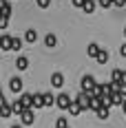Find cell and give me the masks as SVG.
<instances>
[{
	"mask_svg": "<svg viewBox=\"0 0 126 128\" xmlns=\"http://www.w3.org/2000/svg\"><path fill=\"white\" fill-rule=\"evenodd\" d=\"M95 86H97V82H95L93 75H84L82 80H80V90H84V93H88V95H93Z\"/></svg>",
	"mask_w": 126,
	"mask_h": 128,
	"instance_id": "obj_1",
	"label": "cell"
},
{
	"mask_svg": "<svg viewBox=\"0 0 126 128\" xmlns=\"http://www.w3.org/2000/svg\"><path fill=\"white\" fill-rule=\"evenodd\" d=\"M73 102H75L82 110H88V106H91V95H88V93H84V90H80V93H77V97L73 100Z\"/></svg>",
	"mask_w": 126,
	"mask_h": 128,
	"instance_id": "obj_2",
	"label": "cell"
},
{
	"mask_svg": "<svg viewBox=\"0 0 126 128\" xmlns=\"http://www.w3.org/2000/svg\"><path fill=\"white\" fill-rule=\"evenodd\" d=\"M71 102H73V100H71V97H69L66 93H60V95L55 97V106H58L60 110H66V108L71 106Z\"/></svg>",
	"mask_w": 126,
	"mask_h": 128,
	"instance_id": "obj_3",
	"label": "cell"
},
{
	"mask_svg": "<svg viewBox=\"0 0 126 128\" xmlns=\"http://www.w3.org/2000/svg\"><path fill=\"white\" fill-rule=\"evenodd\" d=\"M33 122H36V113H33L31 108H27L25 113L20 115V126H31Z\"/></svg>",
	"mask_w": 126,
	"mask_h": 128,
	"instance_id": "obj_4",
	"label": "cell"
},
{
	"mask_svg": "<svg viewBox=\"0 0 126 128\" xmlns=\"http://www.w3.org/2000/svg\"><path fill=\"white\" fill-rule=\"evenodd\" d=\"M22 86H25V84H22V80L18 75L9 80V90H11V93H22Z\"/></svg>",
	"mask_w": 126,
	"mask_h": 128,
	"instance_id": "obj_5",
	"label": "cell"
},
{
	"mask_svg": "<svg viewBox=\"0 0 126 128\" xmlns=\"http://www.w3.org/2000/svg\"><path fill=\"white\" fill-rule=\"evenodd\" d=\"M51 86H53V88H62L64 86V75L60 71H55V73L51 75Z\"/></svg>",
	"mask_w": 126,
	"mask_h": 128,
	"instance_id": "obj_6",
	"label": "cell"
},
{
	"mask_svg": "<svg viewBox=\"0 0 126 128\" xmlns=\"http://www.w3.org/2000/svg\"><path fill=\"white\" fill-rule=\"evenodd\" d=\"M36 108H44V100H42V93H33V102H31V110Z\"/></svg>",
	"mask_w": 126,
	"mask_h": 128,
	"instance_id": "obj_7",
	"label": "cell"
},
{
	"mask_svg": "<svg viewBox=\"0 0 126 128\" xmlns=\"http://www.w3.org/2000/svg\"><path fill=\"white\" fill-rule=\"evenodd\" d=\"M11 38L13 36H7V33L0 36V49H2V51H11Z\"/></svg>",
	"mask_w": 126,
	"mask_h": 128,
	"instance_id": "obj_8",
	"label": "cell"
},
{
	"mask_svg": "<svg viewBox=\"0 0 126 128\" xmlns=\"http://www.w3.org/2000/svg\"><path fill=\"white\" fill-rule=\"evenodd\" d=\"M102 51V46L97 44V42H91L86 46V53H88V58H97V53Z\"/></svg>",
	"mask_w": 126,
	"mask_h": 128,
	"instance_id": "obj_9",
	"label": "cell"
},
{
	"mask_svg": "<svg viewBox=\"0 0 126 128\" xmlns=\"http://www.w3.org/2000/svg\"><path fill=\"white\" fill-rule=\"evenodd\" d=\"M102 106H104V102H102V97H91V106H88V110H93V113H97Z\"/></svg>",
	"mask_w": 126,
	"mask_h": 128,
	"instance_id": "obj_10",
	"label": "cell"
},
{
	"mask_svg": "<svg viewBox=\"0 0 126 128\" xmlns=\"http://www.w3.org/2000/svg\"><path fill=\"white\" fill-rule=\"evenodd\" d=\"M25 110H27V108L22 106V102H20V100H16V102H11V113H13V115H22Z\"/></svg>",
	"mask_w": 126,
	"mask_h": 128,
	"instance_id": "obj_11",
	"label": "cell"
},
{
	"mask_svg": "<svg viewBox=\"0 0 126 128\" xmlns=\"http://www.w3.org/2000/svg\"><path fill=\"white\" fill-rule=\"evenodd\" d=\"M25 42H29V44H31V42H36V40H38V31H36V29H27L25 31Z\"/></svg>",
	"mask_w": 126,
	"mask_h": 128,
	"instance_id": "obj_12",
	"label": "cell"
},
{
	"mask_svg": "<svg viewBox=\"0 0 126 128\" xmlns=\"http://www.w3.org/2000/svg\"><path fill=\"white\" fill-rule=\"evenodd\" d=\"M16 68H18V71H27V68H29V58L20 55V58L16 60Z\"/></svg>",
	"mask_w": 126,
	"mask_h": 128,
	"instance_id": "obj_13",
	"label": "cell"
},
{
	"mask_svg": "<svg viewBox=\"0 0 126 128\" xmlns=\"http://www.w3.org/2000/svg\"><path fill=\"white\" fill-rule=\"evenodd\" d=\"M95 7H97V2H95V0H84L82 11H84V13H93V11H95Z\"/></svg>",
	"mask_w": 126,
	"mask_h": 128,
	"instance_id": "obj_14",
	"label": "cell"
},
{
	"mask_svg": "<svg viewBox=\"0 0 126 128\" xmlns=\"http://www.w3.org/2000/svg\"><path fill=\"white\" fill-rule=\"evenodd\" d=\"M20 102L25 108H31V102H33V93H22L20 95Z\"/></svg>",
	"mask_w": 126,
	"mask_h": 128,
	"instance_id": "obj_15",
	"label": "cell"
},
{
	"mask_svg": "<svg viewBox=\"0 0 126 128\" xmlns=\"http://www.w3.org/2000/svg\"><path fill=\"white\" fill-rule=\"evenodd\" d=\"M44 44H47L49 49H53V46L58 44V36H55V33H47V36H44Z\"/></svg>",
	"mask_w": 126,
	"mask_h": 128,
	"instance_id": "obj_16",
	"label": "cell"
},
{
	"mask_svg": "<svg viewBox=\"0 0 126 128\" xmlns=\"http://www.w3.org/2000/svg\"><path fill=\"white\" fill-rule=\"evenodd\" d=\"M42 100H44V108L47 106H55V95L53 93H42Z\"/></svg>",
	"mask_w": 126,
	"mask_h": 128,
	"instance_id": "obj_17",
	"label": "cell"
},
{
	"mask_svg": "<svg viewBox=\"0 0 126 128\" xmlns=\"http://www.w3.org/2000/svg\"><path fill=\"white\" fill-rule=\"evenodd\" d=\"M122 68H113V73H111V82L113 84H122Z\"/></svg>",
	"mask_w": 126,
	"mask_h": 128,
	"instance_id": "obj_18",
	"label": "cell"
},
{
	"mask_svg": "<svg viewBox=\"0 0 126 128\" xmlns=\"http://www.w3.org/2000/svg\"><path fill=\"white\" fill-rule=\"evenodd\" d=\"M122 102H124V93H113L111 95V104L113 106H122Z\"/></svg>",
	"mask_w": 126,
	"mask_h": 128,
	"instance_id": "obj_19",
	"label": "cell"
},
{
	"mask_svg": "<svg viewBox=\"0 0 126 128\" xmlns=\"http://www.w3.org/2000/svg\"><path fill=\"white\" fill-rule=\"evenodd\" d=\"M11 104H5V106H0V117L2 119H7V117H11Z\"/></svg>",
	"mask_w": 126,
	"mask_h": 128,
	"instance_id": "obj_20",
	"label": "cell"
},
{
	"mask_svg": "<svg viewBox=\"0 0 126 128\" xmlns=\"http://www.w3.org/2000/svg\"><path fill=\"white\" fill-rule=\"evenodd\" d=\"M22 38H11V51H20L22 49Z\"/></svg>",
	"mask_w": 126,
	"mask_h": 128,
	"instance_id": "obj_21",
	"label": "cell"
},
{
	"mask_svg": "<svg viewBox=\"0 0 126 128\" xmlns=\"http://www.w3.org/2000/svg\"><path fill=\"white\" fill-rule=\"evenodd\" d=\"M95 60H97V64H106V62H108V51H104V49H102V51L97 53V58H95Z\"/></svg>",
	"mask_w": 126,
	"mask_h": 128,
	"instance_id": "obj_22",
	"label": "cell"
},
{
	"mask_svg": "<svg viewBox=\"0 0 126 128\" xmlns=\"http://www.w3.org/2000/svg\"><path fill=\"white\" fill-rule=\"evenodd\" d=\"M66 110H69V113H71V115H80V113H82V108H80V106H77L75 102H71V106H69V108H66Z\"/></svg>",
	"mask_w": 126,
	"mask_h": 128,
	"instance_id": "obj_23",
	"label": "cell"
},
{
	"mask_svg": "<svg viewBox=\"0 0 126 128\" xmlns=\"http://www.w3.org/2000/svg\"><path fill=\"white\" fill-rule=\"evenodd\" d=\"M97 119H102V122L108 119V108H106V106H102L100 110H97Z\"/></svg>",
	"mask_w": 126,
	"mask_h": 128,
	"instance_id": "obj_24",
	"label": "cell"
},
{
	"mask_svg": "<svg viewBox=\"0 0 126 128\" xmlns=\"http://www.w3.org/2000/svg\"><path fill=\"white\" fill-rule=\"evenodd\" d=\"M55 128H69L66 117H58V119H55Z\"/></svg>",
	"mask_w": 126,
	"mask_h": 128,
	"instance_id": "obj_25",
	"label": "cell"
},
{
	"mask_svg": "<svg viewBox=\"0 0 126 128\" xmlns=\"http://www.w3.org/2000/svg\"><path fill=\"white\" fill-rule=\"evenodd\" d=\"M9 20H11V18H7V16L0 13V29H7V26H9Z\"/></svg>",
	"mask_w": 126,
	"mask_h": 128,
	"instance_id": "obj_26",
	"label": "cell"
},
{
	"mask_svg": "<svg viewBox=\"0 0 126 128\" xmlns=\"http://www.w3.org/2000/svg\"><path fill=\"white\" fill-rule=\"evenodd\" d=\"M97 4H100V7H104V9L113 7V2H111V0H97Z\"/></svg>",
	"mask_w": 126,
	"mask_h": 128,
	"instance_id": "obj_27",
	"label": "cell"
},
{
	"mask_svg": "<svg viewBox=\"0 0 126 128\" xmlns=\"http://www.w3.org/2000/svg\"><path fill=\"white\" fill-rule=\"evenodd\" d=\"M36 2H38V7H40V9H47V7L51 4V0H36Z\"/></svg>",
	"mask_w": 126,
	"mask_h": 128,
	"instance_id": "obj_28",
	"label": "cell"
},
{
	"mask_svg": "<svg viewBox=\"0 0 126 128\" xmlns=\"http://www.w3.org/2000/svg\"><path fill=\"white\" fill-rule=\"evenodd\" d=\"M73 2V7H77V9H82V4H84V0H71Z\"/></svg>",
	"mask_w": 126,
	"mask_h": 128,
	"instance_id": "obj_29",
	"label": "cell"
},
{
	"mask_svg": "<svg viewBox=\"0 0 126 128\" xmlns=\"http://www.w3.org/2000/svg\"><path fill=\"white\" fill-rule=\"evenodd\" d=\"M113 4H115V7H124L126 2H124V0H113Z\"/></svg>",
	"mask_w": 126,
	"mask_h": 128,
	"instance_id": "obj_30",
	"label": "cell"
},
{
	"mask_svg": "<svg viewBox=\"0 0 126 128\" xmlns=\"http://www.w3.org/2000/svg\"><path fill=\"white\" fill-rule=\"evenodd\" d=\"M119 53H122V55H124V58H126V42H124V44H122V46H119Z\"/></svg>",
	"mask_w": 126,
	"mask_h": 128,
	"instance_id": "obj_31",
	"label": "cell"
},
{
	"mask_svg": "<svg viewBox=\"0 0 126 128\" xmlns=\"http://www.w3.org/2000/svg\"><path fill=\"white\" fill-rule=\"evenodd\" d=\"M122 86H126V71L122 73Z\"/></svg>",
	"mask_w": 126,
	"mask_h": 128,
	"instance_id": "obj_32",
	"label": "cell"
},
{
	"mask_svg": "<svg viewBox=\"0 0 126 128\" xmlns=\"http://www.w3.org/2000/svg\"><path fill=\"white\" fill-rule=\"evenodd\" d=\"M122 110L126 113V97H124V102H122Z\"/></svg>",
	"mask_w": 126,
	"mask_h": 128,
	"instance_id": "obj_33",
	"label": "cell"
},
{
	"mask_svg": "<svg viewBox=\"0 0 126 128\" xmlns=\"http://www.w3.org/2000/svg\"><path fill=\"white\" fill-rule=\"evenodd\" d=\"M11 128H25V126H11Z\"/></svg>",
	"mask_w": 126,
	"mask_h": 128,
	"instance_id": "obj_34",
	"label": "cell"
},
{
	"mask_svg": "<svg viewBox=\"0 0 126 128\" xmlns=\"http://www.w3.org/2000/svg\"><path fill=\"white\" fill-rule=\"evenodd\" d=\"M124 97H126V86H124Z\"/></svg>",
	"mask_w": 126,
	"mask_h": 128,
	"instance_id": "obj_35",
	"label": "cell"
},
{
	"mask_svg": "<svg viewBox=\"0 0 126 128\" xmlns=\"http://www.w3.org/2000/svg\"><path fill=\"white\" fill-rule=\"evenodd\" d=\"M0 97H2V90H0Z\"/></svg>",
	"mask_w": 126,
	"mask_h": 128,
	"instance_id": "obj_36",
	"label": "cell"
},
{
	"mask_svg": "<svg viewBox=\"0 0 126 128\" xmlns=\"http://www.w3.org/2000/svg\"><path fill=\"white\" fill-rule=\"evenodd\" d=\"M124 36H126V29H124Z\"/></svg>",
	"mask_w": 126,
	"mask_h": 128,
	"instance_id": "obj_37",
	"label": "cell"
},
{
	"mask_svg": "<svg viewBox=\"0 0 126 128\" xmlns=\"http://www.w3.org/2000/svg\"><path fill=\"white\" fill-rule=\"evenodd\" d=\"M124 2H126V0H124Z\"/></svg>",
	"mask_w": 126,
	"mask_h": 128,
	"instance_id": "obj_38",
	"label": "cell"
}]
</instances>
